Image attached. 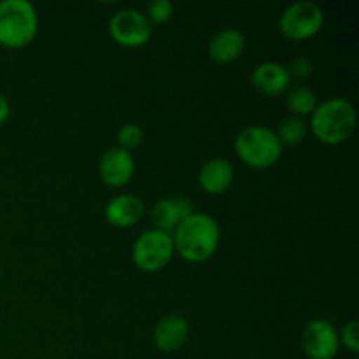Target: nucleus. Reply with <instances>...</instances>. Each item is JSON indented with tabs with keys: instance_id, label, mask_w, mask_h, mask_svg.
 <instances>
[{
	"instance_id": "1",
	"label": "nucleus",
	"mask_w": 359,
	"mask_h": 359,
	"mask_svg": "<svg viewBox=\"0 0 359 359\" xmlns=\"http://www.w3.org/2000/svg\"><path fill=\"white\" fill-rule=\"evenodd\" d=\"M172 238H174L175 252L182 259L202 263L216 255L219 248L221 230L212 216L195 212L177 224Z\"/></svg>"
},
{
	"instance_id": "20",
	"label": "nucleus",
	"mask_w": 359,
	"mask_h": 359,
	"mask_svg": "<svg viewBox=\"0 0 359 359\" xmlns=\"http://www.w3.org/2000/svg\"><path fill=\"white\" fill-rule=\"evenodd\" d=\"M339 342L340 346L346 347L349 353L356 354L359 351V323L356 319L347 323L342 328V332L339 333Z\"/></svg>"
},
{
	"instance_id": "9",
	"label": "nucleus",
	"mask_w": 359,
	"mask_h": 359,
	"mask_svg": "<svg viewBox=\"0 0 359 359\" xmlns=\"http://www.w3.org/2000/svg\"><path fill=\"white\" fill-rule=\"evenodd\" d=\"M98 174L104 184L111 188H121L128 184L135 175V160L133 154L121 147H111L105 151L98 163Z\"/></svg>"
},
{
	"instance_id": "6",
	"label": "nucleus",
	"mask_w": 359,
	"mask_h": 359,
	"mask_svg": "<svg viewBox=\"0 0 359 359\" xmlns=\"http://www.w3.org/2000/svg\"><path fill=\"white\" fill-rule=\"evenodd\" d=\"M325 23L323 9L314 2H294L279 18L280 34L294 42L307 41L319 34Z\"/></svg>"
},
{
	"instance_id": "18",
	"label": "nucleus",
	"mask_w": 359,
	"mask_h": 359,
	"mask_svg": "<svg viewBox=\"0 0 359 359\" xmlns=\"http://www.w3.org/2000/svg\"><path fill=\"white\" fill-rule=\"evenodd\" d=\"M144 140V132L139 125L135 123H126L125 126H121V130L118 132V147L132 153L133 149L142 144Z\"/></svg>"
},
{
	"instance_id": "23",
	"label": "nucleus",
	"mask_w": 359,
	"mask_h": 359,
	"mask_svg": "<svg viewBox=\"0 0 359 359\" xmlns=\"http://www.w3.org/2000/svg\"><path fill=\"white\" fill-rule=\"evenodd\" d=\"M0 279H2V273H0Z\"/></svg>"
},
{
	"instance_id": "19",
	"label": "nucleus",
	"mask_w": 359,
	"mask_h": 359,
	"mask_svg": "<svg viewBox=\"0 0 359 359\" xmlns=\"http://www.w3.org/2000/svg\"><path fill=\"white\" fill-rule=\"evenodd\" d=\"M144 14L151 25L167 23L174 16V4L170 0H153V2L147 4V9Z\"/></svg>"
},
{
	"instance_id": "8",
	"label": "nucleus",
	"mask_w": 359,
	"mask_h": 359,
	"mask_svg": "<svg viewBox=\"0 0 359 359\" xmlns=\"http://www.w3.org/2000/svg\"><path fill=\"white\" fill-rule=\"evenodd\" d=\"M302 349L309 359H333L339 354V332L328 319H312L302 333Z\"/></svg>"
},
{
	"instance_id": "16",
	"label": "nucleus",
	"mask_w": 359,
	"mask_h": 359,
	"mask_svg": "<svg viewBox=\"0 0 359 359\" xmlns=\"http://www.w3.org/2000/svg\"><path fill=\"white\" fill-rule=\"evenodd\" d=\"M318 95L309 86L297 84V86L287 90L286 107L290 109V112H293L294 118L304 119L305 116H311L318 107Z\"/></svg>"
},
{
	"instance_id": "12",
	"label": "nucleus",
	"mask_w": 359,
	"mask_h": 359,
	"mask_svg": "<svg viewBox=\"0 0 359 359\" xmlns=\"http://www.w3.org/2000/svg\"><path fill=\"white\" fill-rule=\"evenodd\" d=\"M251 84L258 93L265 97H277L290 90L291 77L287 69L277 62H265L255 67L251 74Z\"/></svg>"
},
{
	"instance_id": "3",
	"label": "nucleus",
	"mask_w": 359,
	"mask_h": 359,
	"mask_svg": "<svg viewBox=\"0 0 359 359\" xmlns=\"http://www.w3.org/2000/svg\"><path fill=\"white\" fill-rule=\"evenodd\" d=\"M39 32V16L28 0L0 2V46L21 49L30 44Z\"/></svg>"
},
{
	"instance_id": "15",
	"label": "nucleus",
	"mask_w": 359,
	"mask_h": 359,
	"mask_svg": "<svg viewBox=\"0 0 359 359\" xmlns=\"http://www.w3.org/2000/svg\"><path fill=\"white\" fill-rule=\"evenodd\" d=\"M245 49V37L242 32L235 28L221 30L210 39L209 58L217 65H228L237 62Z\"/></svg>"
},
{
	"instance_id": "2",
	"label": "nucleus",
	"mask_w": 359,
	"mask_h": 359,
	"mask_svg": "<svg viewBox=\"0 0 359 359\" xmlns=\"http://www.w3.org/2000/svg\"><path fill=\"white\" fill-rule=\"evenodd\" d=\"M358 114L354 105L342 97L318 104L311 114V132L325 146H340L356 130Z\"/></svg>"
},
{
	"instance_id": "14",
	"label": "nucleus",
	"mask_w": 359,
	"mask_h": 359,
	"mask_svg": "<svg viewBox=\"0 0 359 359\" xmlns=\"http://www.w3.org/2000/svg\"><path fill=\"white\" fill-rule=\"evenodd\" d=\"M146 214V203L135 195L123 193L105 205V217L116 228H132L140 223Z\"/></svg>"
},
{
	"instance_id": "5",
	"label": "nucleus",
	"mask_w": 359,
	"mask_h": 359,
	"mask_svg": "<svg viewBox=\"0 0 359 359\" xmlns=\"http://www.w3.org/2000/svg\"><path fill=\"white\" fill-rule=\"evenodd\" d=\"M175 255L174 238L161 230H147L139 235L132 248V259L142 272L154 273L163 270Z\"/></svg>"
},
{
	"instance_id": "21",
	"label": "nucleus",
	"mask_w": 359,
	"mask_h": 359,
	"mask_svg": "<svg viewBox=\"0 0 359 359\" xmlns=\"http://www.w3.org/2000/svg\"><path fill=\"white\" fill-rule=\"evenodd\" d=\"M286 69L291 79L302 81V79H307V77L312 74V63L311 60L305 58V56H298V58H294L293 62L290 63V67H286Z\"/></svg>"
},
{
	"instance_id": "7",
	"label": "nucleus",
	"mask_w": 359,
	"mask_h": 359,
	"mask_svg": "<svg viewBox=\"0 0 359 359\" xmlns=\"http://www.w3.org/2000/svg\"><path fill=\"white\" fill-rule=\"evenodd\" d=\"M109 32L116 44L123 48L135 49L142 48L151 41L153 25L146 18V14L135 9H123L112 16L109 23Z\"/></svg>"
},
{
	"instance_id": "13",
	"label": "nucleus",
	"mask_w": 359,
	"mask_h": 359,
	"mask_svg": "<svg viewBox=\"0 0 359 359\" xmlns=\"http://www.w3.org/2000/svg\"><path fill=\"white\" fill-rule=\"evenodd\" d=\"M235 168L226 158H210L198 172V186L207 195H221L233 184Z\"/></svg>"
},
{
	"instance_id": "22",
	"label": "nucleus",
	"mask_w": 359,
	"mask_h": 359,
	"mask_svg": "<svg viewBox=\"0 0 359 359\" xmlns=\"http://www.w3.org/2000/svg\"><path fill=\"white\" fill-rule=\"evenodd\" d=\"M11 116V105H9V100L6 98V95L0 93V125H4V123L9 119Z\"/></svg>"
},
{
	"instance_id": "10",
	"label": "nucleus",
	"mask_w": 359,
	"mask_h": 359,
	"mask_svg": "<svg viewBox=\"0 0 359 359\" xmlns=\"http://www.w3.org/2000/svg\"><path fill=\"white\" fill-rule=\"evenodd\" d=\"M189 337V325L186 318L179 314H168L156 323L153 332V342L158 351L165 354L177 353Z\"/></svg>"
},
{
	"instance_id": "17",
	"label": "nucleus",
	"mask_w": 359,
	"mask_h": 359,
	"mask_svg": "<svg viewBox=\"0 0 359 359\" xmlns=\"http://www.w3.org/2000/svg\"><path fill=\"white\" fill-rule=\"evenodd\" d=\"M273 132H276L280 146L293 147L304 142L305 137H307L309 126L302 118L290 116V118L283 119V121L279 123V126H277V130H273Z\"/></svg>"
},
{
	"instance_id": "11",
	"label": "nucleus",
	"mask_w": 359,
	"mask_h": 359,
	"mask_svg": "<svg viewBox=\"0 0 359 359\" xmlns=\"http://www.w3.org/2000/svg\"><path fill=\"white\" fill-rule=\"evenodd\" d=\"M191 214H195V205L186 196L161 198L154 203L153 210H151V217H153V223L156 224V230L167 231V233L175 230L177 224Z\"/></svg>"
},
{
	"instance_id": "4",
	"label": "nucleus",
	"mask_w": 359,
	"mask_h": 359,
	"mask_svg": "<svg viewBox=\"0 0 359 359\" xmlns=\"http://www.w3.org/2000/svg\"><path fill=\"white\" fill-rule=\"evenodd\" d=\"M233 149L248 167L256 170L270 168L283 156V146L276 132L259 125L241 130L233 140Z\"/></svg>"
}]
</instances>
